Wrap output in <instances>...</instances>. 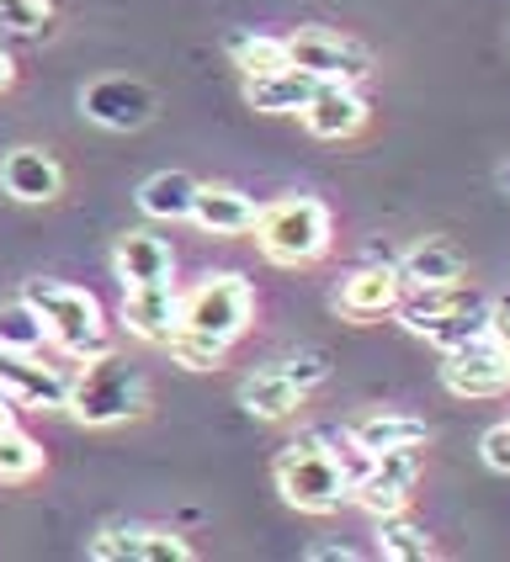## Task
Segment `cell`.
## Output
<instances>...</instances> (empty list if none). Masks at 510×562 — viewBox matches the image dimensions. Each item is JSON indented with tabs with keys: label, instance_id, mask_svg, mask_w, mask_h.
I'll list each match as a JSON object with an SVG mask.
<instances>
[{
	"label": "cell",
	"instance_id": "obj_1",
	"mask_svg": "<svg viewBox=\"0 0 510 562\" xmlns=\"http://www.w3.org/2000/svg\"><path fill=\"white\" fill-rule=\"evenodd\" d=\"M346 430H314V436L292 440L277 451V494H282L298 515H335L351 504V462H346Z\"/></svg>",
	"mask_w": 510,
	"mask_h": 562
},
{
	"label": "cell",
	"instance_id": "obj_2",
	"mask_svg": "<svg viewBox=\"0 0 510 562\" xmlns=\"http://www.w3.org/2000/svg\"><path fill=\"white\" fill-rule=\"evenodd\" d=\"M251 234L271 266L298 271V266H314V260L330 255V207L319 196H298L292 191V196H277V202L255 207Z\"/></svg>",
	"mask_w": 510,
	"mask_h": 562
},
{
	"label": "cell",
	"instance_id": "obj_3",
	"mask_svg": "<svg viewBox=\"0 0 510 562\" xmlns=\"http://www.w3.org/2000/svg\"><path fill=\"white\" fill-rule=\"evenodd\" d=\"M144 404H149L144 372L127 367L123 356H112V350L80 361V372L69 376V398H64V408H69L80 425H91V430L123 425L133 414H144Z\"/></svg>",
	"mask_w": 510,
	"mask_h": 562
},
{
	"label": "cell",
	"instance_id": "obj_4",
	"mask_svg": "<svg viewBox=\"0 0 510 562\" xmlns=\"http://www.w3.org/2000/svg\"><path fill=\"white\" fill-rule=\"evenodd\" d=\"M32 303V313L43 318V329H48V340L59 345L64 356H75V361H91L101 350H112L107 340V318H101V303H96L91 292H80V286H64V281H27V292H22Z\"/></svg>",
	"mask_w": 510,
	"mask_h": 562
},
{
	"label": "cell",
	"instance_id": "obj_5",
	"mask_svg": "<svg viewBox=\"0 0 510 562\" xmlns=\"http://www.w3.org/2000/svg\"><path fill=\"white\" fill-rule=\"evenodd\" d=\"M255 318V297H251V281L240 271H208V277L191 286L181 297V329H197L208 340L234 345Z\"/></svg>",
	"mask_w": 510,
	"mask_h": 562
},
{
	"label": "cell",
	"instance_id": "obj_6",
	"mask_svg": "<svg viewBox=\"0 0 510 562\" xmlns=\"http://www.w3.org/2000/svg\"><path fill=\"white\" fill-rule=\"evenodd\" d=\"M420 483V446L404 451H382V457H362V468L351 472V504L378 515H399L410 509V494Z\"/></svg>",
	"mask_w": 510,
	"mask_h": 562
},
{
	"label": "cell",
	"instance_id": "obj_7",
	"mask_svg": "<svg viewBox=\"0 0 510 562\" xmlns=\"http://www.w3.org/2000/svg\"><path fill=\"white\" fill-rule=\"evenodd\" d=\"M287 43V64L314 75V80H335V86H362L373 75V54L362 43H351L330 27H298Z\"/></svg>",
	"mask_w": 510,
	"mask_h": 562
},
{
	"label": "cell",
	"instance_id": "obj_8",
	"mask_svg": "<svg viewBox=\"0 0 510 562\" xmlns=\"http://www.w3.org/2000/svg\"><path fill=\"white\" fill-rule=\"evenodd\" d=\"M442 382L446 393H457V398H500L510 387V367L500 356V345H495V335H478V340L446 350Z\"/></svg>",
	"mask_w": 510,
	"mask_h": 562
},
{
	"label": "cell",
	"instance_id": "obj_9",
	"mask_svg": "<svg viewBox=\"0 0 510 562\" xmlns=\"http://www.w3.org/2000/svg\"><path fill=\"white\" fill-rule=\"evenodd\" d=\"M80 112L96 127H107V133H138V127L155 117V95H149V86H138V80L107 75V80H96V86L80 91Z\"/></svg>",
	"mask_w": 510,
	"mask_h": 562
},
{
	"label": "cell",
	"instance_id": "obj_10",
	"mask_svg": "<svg viewBox=\"0 0 510 562\" xmlns=\"http://www.w3.org/2000/svg\"><path fill=\"white\" fill-rule=\"evenodd\" d=\"M91 562H191L187 541L176 531H155V526H107L91 536Z\"/></svg>",
	"mask_w": 510,
	"mask_h": 562
},
{
	"label": "cell",
	"instance_id": "obj_11",
	"mask_svg": "<svg viewBox=\"0 0 510 562\" xmlns=\"http://www.w3.org/2000/svg\"><path fill=\"white\" fill-rule=\"evenodd\" d=\"M123 324L133 340L144 345H165L181 329V292L170 281H138L123 286Z\"/></svg>",
	"mask_w": 510,
	"mask_h": 562
},
{
	"label": "cell",
	"instance_id": "obj_12",
	"mask_svg": "<svg viewBox=\"0 0 510 562\" xmlns=\"http://www.w3.org/2000/svg\"><path fill=\"white\" fill-rule=\"evenodd\" d=\"M0 393H5L11 404L64 408V398H69V376H64L59 367L32 361L27 350H5V345H0Z\"/></svg>",
	"mask_w": 510,
	"mask_h": 562
},
{
	"label": "cell",
	"instance_id": "obj_13",
	"mask_svg": "<svg viewBox=\"0 0 510 562\" xmlns=\"http://www.w3.org/2000/svg\"><path fill=\"white\" fill-rule=\"evenodd\" d=\"M0 187H5L11 202H22V207H43V202H54V196H59L64 170H59V159L48 155V149L22 144V149H11V155L0 159Z\"/></svg>",
	"mask_w": 510,
	"mask_h": 562
},
{
	"label": "cell",
	"instance_id": "obj_14",
	"mask_svg": "<svg viewBox=\"0 0 510 562\" xmlns=\"http://www.w3.org/2000/svg\"><path fill=\"white\" fill-rule=\"evenodd\" d=\"M298 117H303V127H309L314 138H351V133H362V123H367V101H362L356 86L319 80Z\"/></svg>",
	"mask_w": 510,
	"mask_h": 562
},
{
	"label": "cell",
	"instance_id": "obj_15",
	"mask_svg": "<svg viewBox=\"0 0 510 562\" xmlns=\"http://www.w3.org/2000/svg\"><path fill=\"white\" fill-rule=\"evenodd\" d=\"M399 292H404V281H399V271H393V266H362V271H351V277L341 281V292H335V308H341V318L367 324V318L393 313Z\"/></svg>",
	"mask_w": 510,
	"mask_h": 562
},
{
	"label": "cell",
	"instance_id": "obj_16",
	"mask_svg": "<svg viewBox=\"0 0 510 562\" xmlns=\"http://www.w3.org/2000/svg\"><path fill=\"white\" fill-rule=\"evenodd\" d=\"M202 234H219V239H234V234H251L255 228V202L240 187H202L197 181V196H191V213H187Z\"/></svg>",
	"mask_w": 510,
	"mask_h": 562
},
{
	"label": "cell",
	"instance_id": "obj_17",
	"mask_svg": "<svg viewBox=\"0 0 510 562\" xmlns=\"http://www.w3.org/2000/svg\"><path fill=\"white\" fill-rule=\"evenodd\" d=\"M112 271L123 286H138V281H170L176 271V250L155 239L149 228H127L123 239H118V250H112Z\"/></svg>",
	"mask_w": 510,
	"mask_h": 562
},
{
	"label": "cell",
	"instance_id": "obj_18",
	"mask_svg": "<svg viewBox=\"0 0 510 562\" xmlns=\"http://www.w3.org/2000/svg\"><path fill=\"white\" fill-rule=\"evenodd\" d=\"M351 451H362V457H382V451H404V446H425L431 440V425L425 419H414V414H367V419H356L346 430Z\"/></svg>",
	"mask_w": 510,
	"mask_h": 562
},
{
	"label": "cell",
	"instance_id": "obj_19",
	"mask_svg": "<svg viewBox=\"0 0 510 562\" xmlns=\"http://www.w3.org/2000/svg\"><path fill=\"white\" fill-rule=\"evenodd\" d=\"M303 398H309V393H303L277 361H271V367H255V372L240 382V408L255 414V419H287V414L303 408Z\"/></svg>",
	"mask_w": 510,
	"mask_h": 562
},
{
	"label": "cell",
	"instance_id": "obj_20",
	"mask_svg": "<svg viewBox=\"0 0 510 562\" xmlns=\"http://www.w3.org/2000/svg\"><path fill=\"white\" fill-rule=\"evenodd\" d=\"M314 75H303V69H271V75H251L245 80V101H251L255 112H266V117H287V112H303V101L314 95Z\"/></svg>",
	"mask_w": 510,
	"mask_h": 562
},
{
	"label": "cell",
	"instance_id": "obj_21",
	"mask_svg": "<svg viewBox=\"0 0 510 562\" xmlns=\"http://www.w3.org/2000/svg\"><path fill=\"white\" fill-rule=\"evenodd\" d=\"M474 303H489L484 292H478L474 281H436V286H410V297L399 292V303H393V313H399V324L404 329H414V324H425V318H442V313L452 308H474Z\"/></svg>",
	"mask_w": 510,
	"mask_h": 562
},
{
	"label": "cell",
	"instance_id": "obj_22",
	"mask_svg": "<svg viewBox=\"0 0 510 562\" xmlns=\"http://www.w3.org/2000/svg\"><path fill=\"white\" fill-rule=\"evenodd\" d=\"M393 271H399L404 286H436V281H457L468 266H463V255L452 250L446 239H420V245H410L399 255Z\"/></svg>",
	"mask_w": 510,
	"mask_h": 562
},
{
	"label": "cell",
	"instance_id": "obj_23",
	"mask_svg": "<svg viewBox=\"0 0 510 562\" xmlns=\"http://www.w3.org/2000/svg\"><path fill=\"white\" fill-rule=\"evenodd\" d=\"M191 196H197V181H191L187 170H155L138 187V207H144V218L181 223L191 213Z\"/></svg>",
	"mask_w": 510,
	"mask_h": 562
},
{
	"label": "cell",
	"instance_id": "obj_24",
	"mask_svg": "<svg viewBox=\"0 0 510 562\" xmlns=\"http://www.w3.org/2000/svg\"><path fill=\"white\" fill-rule=\"evenodd\" d=\"M489 308L495 303H474V308H452L442 318H425V324H414L410 335H420L425 345H436V350H457V345L478 340V335H489Z\"/></svg>",
	"mask_w": 510,
	"mask_h": 562
},
{
	"label": "cell",
	"instance_id": "obj_25",
	"mask_svg": "<svg viewBox=\"0 0 510 562\" xmlns=\"http://www.w3.org/2000/svg\"><path fill=\"white\" fill-rule=\"evenodd\" d=\"M378 558H388V562H431L436 558V541L420 531L414 520H404V509H399V515H378Z\"/></svg>",
	"mask_w": 510,
	"mask_h": 562
},
{
	"label": "cell",
	"instance_id": "obj_26",
	"mask_svg": "<svg viewBox=\"0 0 510 562\" xmlns=\"http://www.w3.org/2000/svg\"><path fill=\"white\" fill-rule=\"evenodd\" d=\"M0 345H5V350H27V356H37V350L48 345V329H43V318L32 313L27 297L0 303Z\"/></svg>",
	"mask_w": 510,
	"mask_h": 562
},
{
	"label": "cell",
	"instance_id": "obj_27",
	"mask_svg": "<svg viewBox=\"0 0 510 562\" xmlns=\"http://www.w3.org/2000/svg\"><path fill=\"white\" fill-rule=\"evenodd\" d=\"M43 472V446L27 436V430H5L0 436V483H27Z\"/></svg>",
	"mask_w": 510,
	"mask_h": 562
},
{
	"label": "cell",
	"instance_id": "obj_28",
	"mask_svg": "<svg viewBox=\"0 0 510 562\" xmlns=\"http://www.w3.org/2000/svg\"><path fill=\"white\" fill-rule=\"evenodd\" d=\"M229 54H234V64L245 69V80H251V75L287 69V43L282 37H266V32H245V37H234V43H229Z\"/></svg>",
	"mask_w": 510,
	"mask_h": 562
},
{
	"label": "cell",
	"instance_id": "obj_29",
	"mask_svg": "<svg viewBox=\"0 0 510 562\" xmlns=\"http://www.w3.org/2000/svg\"><path fill=\"white\" fill-rule=\"evenodd\" d=\"M165 350H170V361L187 367V372H219L223 356H229V345L208 340V335H197V329H176V335L165 340Z\"/></svg>",
	"mask_w": 510,
	"mask_h": 562
},
{
	"label": "cell",
	"instance_id": "obj_30",
	"mask_svg": "<svg viewBox=\"0 0 510 562\" xmlns=\"http://www.w3.org/2000/svg\"><path fill=\"white\" fill-rule=\"evenodd\" d=\"M54 27V0H0V32L5 37H43V32Z\"/></svg>",
	"mask_w": 510,
	"mask_h": 562
},
{
	"label": "cell",
	"instance_id": "obj_31",
	"mask_svg": "<svg viewBox=\"0 0 510 562\" xmlns=\"http://www.w3.org/2000/svg\"><path fill=\"white\" fill-rule=\"evenodd\" d=\"M277 367H282V372L292 376V382H298L303 393H314L319 382L330 376V361H324V350H298V356H282Z\"/></svg>",
	"mask_w": 510,
	"mask_h": 562
},
{
	"label": "cell",
	"instance_id": "obj_32",
	"mask_svg": "<svg viewBox=\"0 0 510 562\" xmlns=\"http://www.w3.org/2000/svg\"><path fill=\"white\" fill-rule=\"evenodd\" d=\"M478 457H484V468L489 472H510V419H500L495 430H484Z\"/></svg>",
	"mask_w": 510,
	"mask_h": 562
},
{
	"label": "cell",
	"instance_id": "obj_33",
	"mask_svg": "<svg viewBox=\"0 0 510 562\" xmlns=\"http://www.w3.org/2000/svg\"><path fill=\"white\" fill-rule=\"evenodd\" d=\"M489 335H495V345H500V356H506V367H510V303L489 308Z\"/></svg>",
	"mask_w": 510,
	"mask_h": 562
},
{
	"label": "cell",
	"instance_id": "obj_34",
	"mask_svg": "<svg viewBox=\"0 0 510 562\" xmlns=\"http://www.w3.org/2000/svg\"><path fill=\"white\" fill-rule=\"evenodd\" d=\"M303 558L309 562H356V552H351V547H309Z\"/></svg>",
	"mask_w": 510,
	"mask_h": 562
},
{
	"label": "cell",
	"instance_id": "obj_35",
	"mask_svg": "<svg viewBox=\"0 0 510 562\" xmlns=\"http://www.w3.org/2000/svg\"><path fill=\"white\" fill-rule=\"evenodd\" d=\"M11 80H16V64H11V54L0 48V91H11Z\"/></svg>",
	"mask_w": 510,
	"mask_h": 562
},
{
	"label": "cell",
	"instance_id": "obj_36",
	"mask_svg": "<svg viewBox=\"0 0 510 562\" xmlns=\"http://www.w3.org/2000/svg\"><path fill=\"white\" fill-rule=\"evenodd\" d=\"M11 425H16V414H11V398H5V404H0V436H5Z\"/></svg>",
	"mask_w": 510,
	"mask_h": 562
},
{
	"label": "cell",
	"instance_id": "obj_37",
	"mask_svg": "<svg viewBox=\"0 0 510 562\" xmlns=\"http://www.w3.org/2000/svg\"><path fill=\"white\" fill-rule=\"evenodd\" d=\"M500 187H506V191H510V165H506V170H500Z\"/></svg>",
	"mask_w": 510,
	"mask_h": 562
},
{
	"label": "cell",
	"instance_id": "obj_38",
	"mask_svg": "<svg viewBox=\"0 0 510 562\" xmlns=\"http://www.w3.org/2000/svg\"><path fill=\"white\" fill-rule=\"evenodd\" d=\"M0 404H5V393H0Z\"/></svg>",
	"mask_w": 510,
	"mask_h": 562
}]
</instances>
